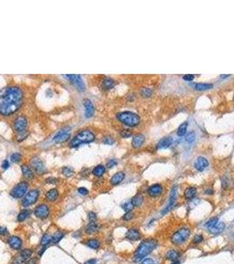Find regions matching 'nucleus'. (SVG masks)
<instances>
[{
	"label": "nucleus",
	"mask_w": 234,
	"mask_h": 264,
	"mask_svg": "<svg viewBox=\"0 0 234 264\" xmlns=\"http://www.w3.org/2000/svg\"><path fill=\"white\" fill-rule=\"evenodd\" d=\"M23 100L22 90L18 86H7L0 91V114L10 116L18 111Z\"/></svg>",
	"instance_id": "f257e3e1"
},
{
	"label": "nucleus",
	"mask_w": 234,
	"mask_h": 264,
	"mask_svg": "<svg viewBox=\"0 0 234 264\" xmlns=\"http://www.w3.org/2000/svg\"><path fill=\"white\" fill-rule=\"evenodd\" d=\"M157 245H158V241L154 239H148L144 240L138 246L137 249L136 250L134 257H133V262H139L140 261H142L145 256H147L150 253H151L156 248Z\"/></svg>",
	"instance_id": "f03ea898"
},
{
	"label": "nucleus",
	"mask_w": 234,
	"mask_h": 264,
	"mask_svg": "<svg viewBox=\"0 0 234 264\" xmlns=\"http://www.w3.org/2000/svg\"><path fill=\"white\" fill-rule=\"evenodd\" d=\"M94 139H95V136L91 130L84 129V130H81L80 132H78V134L71 139L70 145V147H77L82 144L91 143Z\"/></svg>",
	"instance_id": "7ed1b4c3"
},
{
	"label": "nucleus",
	"mask_w": 234,
	"mask_h": 264,
	"mask_svg": "<svg viewBox=\"0 0 234 264\" xmlns=\"http://www.w3.org/2000/svg\"><path fill=\"white\" fill-rule=\"evenodd\" d=\"M117 119L123 124L128 127H136L140 122L139 116L129 111L121 112L117 115Z\"/></svg>",
	"instance_id": "20e7f679"
},
{
	"label": "nucleus",
	"mask_w": 234,
	"mask_h": 264,
	"mask_svg": "<svg viewBox=\"0 0 234 264\" xmlns=\"http://www.w3.org/2000/svg\"><path fill=\"white\" fill-rule=\"evenodd\" d=\"M206 226L209 230V232L212 234H219L222 232H224L225 225L223 222H220L217 217H213L210 219L207 223Z\"/></svg>",
	"instance_id": "39448f33"
},
{
	"label": "nucleus",
	"mask_w": 234,
	"mask_h": 264,
	"mask_svg": "<svg viewBox=\"0 0 234 264\" xmlns=\"http://www.w3.org/2000/svg\"><path fill=\"white\" fill-rule=\"evenodd\" d=\"M190 236V230L188 228H180L176 233H174L172 238L171 241L174 245H180L188 239Z\"/></svg>",
	"instance_id": "423d86ee"
},
{
	"label": "nucleus",
	"mask_w": 234,
	"mask_h": 264,
	"mask_svg": "<svg viewBox=\"0 0 234 264\" xmlns=\"http://www.w3.org/2000/svg\"><path fill=\"white\" fill-rule=\"evenodd\" d=\"M28 189V183L27 181H21L11 190L10 195L13 198L19 199L26 196Z\"/></svg>",
	"instance_id": "0eeeda50"
},
{
	"label": "nucleus",
	"mask_w": 234,
	"mask_h": 264,
	"mask_svg": "<svg viewBox=\"0 0 234 264\" xmlns=\"http://www.w3.org/2000/svg\"><path fill=\"white\" fill-rule=\"evenodd\" d=\"M40 192L38 189H32L30 190L29 192L25 196V197L23 198L22 202H21V204L23 207H28V206L34 204L38 197H39Z\"/></svg>",
	"instance_id": "6e6552de"
},
{
	"label": "nucleus",
	"mask_w": 234,
	"mask_h": 264,
	"mask_svg": "<svg viewBox=\"0 0 234 264\" xmlns=\"http://www.w3.org/2000/svg\"><path fill=\"white\" fill-rule=\"evenodd\" d=\"M33 254V250L30 248L23 249L18 256L15 257L13 260L12 264H25L28 260L31 259V256Z\"/></svg>",
	"instance_id": "1a4fd4ad"
},
{
	"label": "nucleus",
	"mask_w": 234,
	"mask_h": 264,
	"mask_svg": "<svg viewBox=\"0 0 234 264\" xmlns=\"http://www.w3.org/2000/svg\"><path fill=\"white\" fill-rule=\"evenodd\" d=\"M177 196H178V187L174 186L171 189V192H170V198H169V203L166 206V208L161 211L160 215L164 216L165 214H166L174 206L175 204L176 200H177Z\"/></svg>",
	"instance_id": "9d476101"
},
{
	"label": "nucleus",
	"mask_w": 234,
	"mask_h": 264,
	"mask_svg": "<svg viewBox=\"0 0 234 264\" xmlns=\"http://www.w3.org/2000/svg\"><path fill=\"white\" fill-rule=\"evenodd\" d=\"M64 78H66L69 79L74 86L75 87H77L78 91L83 92L85 91V84L83 82V79L81 78L80 75H75V74H70V75H65Z\"/></svg>",
	"instance_id": "9b49d317"
},
{
	"label": "nucleus",
	"mask_w": 234,
	"mask_h": 264,
	"mask_svg": "<svg viewBox=\"0 0 234 264\" xmlns=\"http://www.w3.org/2000/svg\"><path fill=\"white\" fill-rule=\"evenodd\" d=\"M34 215L40 219L47 218L49 215V206L45 204H41L36 206V208L34 209Z\"/></svg>",
	"instance_id": "f8f14e48"
},
{
	"label": "nucleus",
	"mask_w": 234,
	"mask_h": 264,
	"mask_svg": "<svg viewBox=\"0 0 234 264\" xmlns=\"http://www.w3.org/2000/svg\"><path fill=\"white\" fill-rule=\"evenodd\" d=\"M28 126V120L24 116H19L15 120L13 128L18 133H22L26 130Z\"/></svg>",
	"instance_id": "ddd939ff"
},
{
	"label": "nucleus",
	"mask_w": 234,
	"mask_h": 264,
	"mask_svg": "<svg viewBox=\"0 0 234 264\" xmlns=\"http://www.w3.org/2000/svg\"><path fill=\"white\" fill-rule=\"evenodd\" d=\"M70 137V133L69 131L68 128H64L61 130H59L58 132L55 135L54 137V141L56 143H62V142H65L67 141Z\"/></svg>",
	"instance_id": "4468645a"
},
{
	"label": "nucleus",
	"mask_w": 234,
	"mask_h": 264,
	"mask_svg": "<svg viewBox=\"0 0 234 264\" xmlns=\"http://www.w3.org/2000/svg\"><path fill=\"white\" fill-rule=\"evenodd\" d=\"M7 243L11 246V248L14 249V250H20L21 246H22V240L20 237L12 235L10 236L7 240Z\"/></svg>",
	"instance_id": "2eb2a0df"
},
{
	"label": "nucleus",
	"mask_w": 234,
	"mask_h": 264,
	"mask_svg": "<svg viewBox=\"0 0 234 264\" xmlns=\"http://www.w3.org/2000/svg\"><path fill=\"white\" fill-rule=\"evenodd\" d=\"M208 166H209V161L203 157H198L194 163L195 168L199 172H203L205 168L208 167Z\"/></svg>",
	"instance_id": "dca6fc26"
},
{
	"label": "nucleus",
	"mask_w": 234,
	"mask_h": 264,
	"mask_svg": "<svg viewBox=\"0 0 234 264\" xmlns=\"http://www.w3.org/2000/svg\"><path fill=\"white\" fill-rule=\"evenodd\" d=\"M31 165L33 166V168L36 171V173H38V174H42L45 171L44 164L39 158H34L31 161Z\"/></svg>",
	"instance_id": "f3484780"
},
{
	"label": "nucleus",
	"mask_w": 234,
	"mask_h": 264,
	"mask_svg": "<svg viewBox=\"0 0 234 264\" xmlns=\"http://www.w3.org/2000/svg\"><path fill=\"white\" fill-rule=\"evenodd\" d=\"M162 191H163V187L160 184L151 185L148 188V194L151 197H157V196H160L162 194Z\"/></svg>",
	"instance_id": "a211bd4d"
},
{
	"label": "nucleus",
	"mask_w": 234,
	"mask_h": 264,
	"mask_svg": "<svg viewBox=\"0 0 234 264\" xmlns=\"http://www.w3.org/2000/svg\"><path fill=\"white\" fill-rule=\"evenodd\" d=\"M84 107H85V115L86 117H92L94 113V107L92 103V101L88 99L84 100Z\"/></svg>",
	"instance_id": "6ab92c4d"
},
{
	"label": "nucleus",
	"mask_w": 234,
	"mask_h": 264,
	"mask_svg": "<svg viewBox=\"0 0 234 264\" xmlns=\"http://www.w3.org/2000/svg\"><path fill=\"white\" fill-rule=\"evenodd\" d=\"M174 143V139L173 137H166L164 138H162L158 144V149H166L168 147H170Z\"/></svg>",
	"instance_id": "aec40b11"
},
{
	"label": "nucleus",
	"mask_w": 234,
	"mask_h": 264,
	"mask_svg": "<svg viewBox=\"0 0 234 264\" xmlns=\"http://www.w3.org/2000/svg\"><path fill=\"white\" fill-rule=\"evenodd\" d=\"M125 178V174L123 172H118L112 176L111 180H110V182L112 185L115 186V185H118L120 184Z\"/></svg>",
	"instance_id": "412c9836"
},
{
	"label": "nucleus",
	"mask_w": 234,
	"mask_h": 264,
	"mask_svg": "<svg viewBox=\"0 0 234 264\" xmlns=\"http://www.w3.org/2000/svg\"><path fill=\"white\" fill-rule=\"evenodd\" d=\"M126 238L130 240H138L141 238V234L139 231L136 228H131L129 229L126 233Z\"/></svg>",
	"instance_id": "4be33fe9"
},
{
	"label": "nucleus",
	"mask_w": 234,
	"mask_h": 264,
	"mask_svg": "<svg viewBox=\"0 0 234 264\" xmlns=\"http://www.w3.org/2000/svg\"><path fill=\"white\" fill-rule=\"evenodd\" d=\"M99 230V225H98L96 222H90L86 227V233L88 235L93 234V233H96Z\"/></svg>",
	"instance_id": "5701e85b"
},
{
	"label": "nucleus",
	"mask_w": 234,
	"mask_h": 264,
	"mask_svg": "<svg viewBox=\"0 0 234 264\" xmlns=\"http://www.w3.org/2000/svg\"><path fill=\"white\" fill-rule=\"evenodd\" d=\"M192 87L197 90V91H204V90H209L213 88V85L212 84H209V83H195V84H191L190 85Z\"/></svg>",
	"instance_id": "b1692460"
},
{
	"label": "nucleus",
	"mask_w": 234,
	"mask_h": 264,
	"mask_svg": "<svg viewBox=\"0 0 234 264\" xmlns=\"http://www.w3.org/2000/svg\"><path fill=\"white\" fill-rule=\"evenodd\" d=\"M21 170H22V174L23 176L28 179V180H32L34 178V172L33 170L30 168L29 166L28 165H22L21 166Z\"/></svg>",
	"instance_id": "393cba45"
},
{
	"label": "nucleus",
	"mask_w": 234,
	"mask_h": 264,
	"mask_svg": "<svg viewBox=\"0 0 234 264\" xmlns=\"http://www.w3.org/2000/svg\"><path fill=\"white\" fill-rule=\"evenodd\" d=\"M58 197V191L56 188H51L46 193V199L49 202H55Z\"/></svg>",
	"instance_id": "a878e982"
},
{
	"label": "nucleus",
	"mask_w": 234,
	"mask_h": 264,
	"mask_svg": "<svg viewBox=\"0 0 234 264\" xmlns=\"http://www.w3.org/2000/svg\"><path fill=\"white\" fill-rule=\"evenodd\" d=\"M144 142H145V137L143 135H141V134L136 135L132 139V146L135 147V148H138V147L142 146Z\"/></svg>",
	"instance_id": "bb28decb"
},
{
	"label": "nucleus",
	"mask_w": 234,
	"mask_h": 264,
	"mask_svg": "<svg viewBox=\"0 0 234 264\" xmlns=\"http://www.w3.org/2000/svg\"><path fill=\"white\" fill-rule=\"evenodd\" d=\"M196 188L195 187H187L184 192V196H185L186 199L187 200H190V199H193L194 197L196 195Z\"/></svg>",
	"instance_id": "cd10ccee"
},
{
	"label": "nucleus",
	"mask_w": 234,
	"mask_h": 264,
	"mask_svg": "<svg viewBox=\"0 0 234 264\" xmlns=\"http://www.w3.org/2000/svg\"><path fill=\"white\" fill-rule=\"evenodd\" d=\"M106 172V167L103 165H99L96 166L93 169V174L96 177H100L102 176Z\"/></svg>",
	"instance_id": "c85d7f7f"
},
{
	"label": "nucleus",
	"mask_w": 234,
	"mask_h": 264,
	"mask_svg": "<svg viewBox=\"0 0 234 264\" xmlns=\"http://www.w3.org/2000/svg\"><path fill=\"white\" fill-rule=\"evenodd\" d=\"M179 256H180V254H179L176 250H174V249H171V250H169L166 254V259L169 260V261H172V262H175V261H177V259L179 258Z\"/></svg>",
	"instance_id": "c756f323"
},
{
	"label": "nucleus",
	"mask_w": 234,
	"mask_h": 264,
	"mask_svg": "<svg viewBox=\"0 0 234 264\" xmlns=\"http://www.w3.org/2000/svg\"><path fill=\"white\" fill-rule=\"evenodd\" d=\"M86 244L90 248H93V249L97 250V249L99 248L100 242L98 240H96V239H89V240H87L86 241Z\"/></svg>",
	"instance_id": "7c9ffc66"
},
{
	"label": "nucleus",
	"mask_w": 234,
	"mask_h": 264,
	"mask_svg": "<svg viewBox=\"0 0 234 264\" xmlns=\"http://www.w3.org/2000/svg\"><path fill=\"white\" fill-rule=\"evenodd\" d=\"M115 80H113L112 78H104L103 81H102V86L105 89H111V88L115 86Z\"/></svg>",
	"instance_id": "2f4dec72"
},
{
	"label": "nucleus",
	"mask_w": 234,
	"mask_h": 264,
	"mask_svg": "<svg viewBox=\"0 0 234 264\" xmlns=\"http://www.w3.org/2000/svg\"><path fill=\"white\" fill-rule=\"evenodd\" d=\"M143 201H144V197L141 196V195H137V196H135L132 199H131V204H133V206L134 207H139V206L141 205L142 204H143Z\"/></svg>",
	"instance_id": "473e14b6"
},
{
	"label": "nucleus",
	"mask_w": 234,
	"mask_h": 264,
	"mask_svg": "<svg viewBox=\"0 0 234 264\" xmlns=\"http://www.w3.org/2000/svg\"><path fill=\"white\" fill-rule=\"evenodd\" d=\"M187 125H188L187 122H185L181 123V124L179 126L178 130H177V135H178L179 137H183V136H185L186 132H187Z\"/></svg>",
	"instance_id": "72a5a7b5"
},
{
	"label": "nucleus",
	"mask_w": 234,
	"mask_h": 264,
	"mask_svg": "<svg viewBox=\"0 0 234 264\" xmlns=\"http://www.w3.org/2000/svg\"><path fill=\"white\" fill-rule=\"evenodd\" d=\"M50 243H52V236L49 233L43 235L41 238V245L42 246H47Z\"/></svg>",
	"instance_id": "f704fd0d"
},
{
	"label": "nucleus",
	"mask_w": 234,
	"mask_h": 264,
	"mask_svg": "<svg viewBox=\"0 0 234 264\" xmlns=\"http://www.w3.org/2000/svg\"><path fill=\"white\" fill-rule=\"evenodd\" d=\"M28 215H29V211L28 210H26V209L21 210L20 211V213H19V215H18V217H17L18 222H23V221H25L27 219V217H28Z\"/></svg>",
	"instance_id": "c9c22d12"
},
{
	"label": "nucleus",
	"mask_w": 234,
	"mask_h": 264,
	"mask_svg": "<svg viewBox=\"0 0 234 264\" xmlns=\"http://www.w3.org/2000/svg\"><path fill=\"white\" fill-rule=\"evenodd\" d=\"M63 233H62L61 231H57V232H56L55 233H54V235L52 236V243H54V244H57V243H58L59 241L63 238Z\"/></svg>",
	"instance_id": "e433bc0d"
},
{
	"label": "nucleus",
	"mask_w": 234,
	"mask_h": 264,
	"mask_svg": "<svg viewBox=\"0 0 234 264\" xmlns=\"http://www.w3.org/2000/svg\"><path fill=\"white\" fill-rule=\"evenodd\" d=\"M140 94H141L143 97L148 98V97L151 96V94H152V90H151V88H148V87L142 88V89L140 90Z\"/></svg>",
	"instance_id": "4c0bfd02"
},
{
	"label": "nucleus",
	"mask_w": 234,
	"mask_h": 264,
	"mask_svg": "<svg viewBox=\"0 0 234 264\" xmlns=\"http://www.w3.org/2000/svg\"><path fill=\"white\" fill-rule=\"evenodd\" d=\"M62 173H63V175H65L66 177H70V176H71L72 174H73V170L70 168V167H69V166H64V167H63V169H62Z\"/></svg>",
	"instance_id": "58836bf2"
},
{
	"label": "nucleus",
	"mask_w": 234,
	"mask_h": 264,
	"mask_svg": "<svg viewBox=\"0 0 234 264\" xmlns=\"http://www.w3.org/2000/svg\"><path fill=\"white\" fill-rule=\"evenodd\" d=\"M122 208L126 212H128V211H131V210H133L134 206H133V204H131V202H126V203H124V204L122 205Z\"/></svg>",
	"instance_id": "ea45409f"
},
{
	"label": "nucleus",
	"mask_w": 234,
	"mask_h": 264,
	"mask_svg": "<svg viewBox=\"0 0 234 264\" xmlns=\"http://www.w3.org/2000/svg\"><path fill=\"white\" fill-rule=\"evenodd\" d=\"M20 153H18V152H15V153H13V154H11L10 157L11 160L13 162V163H17V162H19L20 159Z\"/></svg>",
	"instance_id": "a19ab883"
},
{
	"label": "nucleus",
	"mask_w": 234,
	"mask_h": 264,
	"mask_svg": "<svg viewBox=\"0 0 234 264\" xmlns=\"http://www.w3.org/2000/svg\"><path fill=\"white\" fill-rule=\"evenodd\" d=\"M131 135H132V132L129 129H122L121 131V136H122V137H123V138H127V137H131Z\"/></svg>",
	"instance_id": "79ce46f5"
},
{
	"label": "nucleus",
	"mask_w": 234,
	"mask_h": 264,
	"mask_svg": "<svg viewBox=\"0 0 234 264\" xmlns=\"http://www.w3.org/2000/svg\"><path fill=\"white\" fill-rule=\"evenodd\" d=\"M195 134L194 132H190L187 135V137H186V140L188 142V143H193L195 141Z\"/></svg>",
	"instance_id": "37998d69"
},
{
	"label": "nucleus",
	"mask_w": 234,
	"mask_h": 264,
	"mask_svg": "<svg viewBox=\"0 0 234 264\" xmlns=\"http://www.w3.org/2000/svg\"><path fill=\"white\" fill-rule=\"evenodd\" d=\"M88 217H89L90 222H96V220H97V215H96V213L93 212V211L89 212Z\"/></svg>",
	"instance_id": "c03bdc74"
},
{
	"label": "nucleus",
	"mask_w": 234,
	"mask_h": 264,
	"mask_svg": "<svg viewBox=\"0 0 234 264\" xmlns=\"http://www.w3.org/2000/svg\"><path fill=\"white\" fill-rule=\"evenodd\" d=\"M203 240V237L202 236V235H195V237H194V240H193V242H194V244H199V243H201L202 241Z\"/></svg>",
	"instance_id": "a18cd8bd"
},
{
	"label": "nucleus",
	"mask_w": 234,
	"mask_h": 264,
	"mask_svg": "<svg viewBox=\"0 0 234 264\" xmlns=\"http://www.w3.org/2000/svg\"><path fill=\"white\" fill-rule=\"evenodd\" d=\"M114 142H115V140H114L111 137H105L104 138H103V143L106 144V145H111L114 144Z\"/></svg>",
	"instance_id": "49530a36"
},
{
	"label": "nucleus",
	"mask_w": 234,
	"mask_h": 264,
	"mask_svg": "<svg viewBox=\"0 0 234 264\" xmlns=\"http://www.w3.org/2000/svg\"><path fill=\"white\" fill-rule=\"evenodd\" d=\"M116 165H117V160L116 159H115V158H111V159H109L107 163V166L108 168H111V167L116 166Z\"/></svg>",
	"instance_id": "de8ad7c7"
},
{
	"label": "nucleus",
	"mask_w": 234,
	"mask_h": 264,
	"mask_svg": "<svg viewBox=\"0 0 234 264\" xmlns=\"http://www.w3.org/2000/svg\"><path fill=\"white\" fill-rule=\"evenodd\" d=\"M78 193H79L80 195H82V196H86V195H88V193H89L87 188H86V187H78Z\"/></svg>",
	"instance_id": "09e8293b"
},
{
	"label": "nucleus",
	"mask_w": 234,
	"mask_h": 264,
	"mask_svg": "<svg viewBox=\"0 0 234 264\" xmlns=\"http://www.w3.org/2000/svg\"><path fill=\"white\" fill-rule=\"evenodd\" d=\"M132 217H133V214H132V212H131V211H128V212H126V213L123 215V217H122V219H123V220H125V221H128V220L132 219Z\"/></svg>",
	"instance_id": "8fccbe9b"
},
{
	"label": "nucleus",
	"mask_w": 234,
	"mask_h": 264,
	"mask_svg": "<svg viewBox=\"0 0 234 264\" xmlns=\"http://www.w3.org/2000/svg\"><path fill=\"white\" fill-rule=\"evenodd\" d=\"M182 78H183L185 81H188V82H190V81H193V80H194L195 76H194L193 74H187V75H184V76L182 77Z\"/></svg>",
	"instance_id": "3c124183"
},
{
	"label": "nucleus",
	"mask_w": 234,
	"mask_h": 264,
	"mask_svg": "<svg viewBox=\"0 0 234 264\" xmlns=\"http://www.w3.org/2000/svg\"><path fill=\"white\" fill-rule=\"evenodd\" d=\"M8 234V230L5 227L0 226V236H6Z\"/></svg>",
	"instance_id": "603ef678"
},
{
	"label": "nucleus",
	"mask_w": 234,
	"mask_h": 264,
	"mask_svg": "<svg viewBox=\"0 0 234 264\" xmlns=\"http://www.w3.org/2000/svg\"><path fill=\"white\" fill-rule=\"evenodd\" d=\"M141 264H154V262H153L152 259L147 258V259H145V260H144V261L142 262V263Z\"/></svg>",
	"instance_id": "864d4df0"
},
{
	"label": "nucleus",
	"mask_w": 234,
	"mask_h": 264,
	"mask_svg": "<svg viewBox=\"0 0 234 264\" xmlns=\"http://www.w3.org/2000/svg\"><path fill=\"white\" fill-rule=\"evenodd\" d=\"M9 167V162L8 160H4L3 163H2V168L3 169H7Z\"/></svg>",
	"instance_id": "5fc2aeb1"
},
{
	"label": "nucleus",
	"mask_w": 234,
	"mask_h": 264,
	"mask_svg": "<svg viewBox=\"0 0 234 264\" xmlns=\"http://www.w3.org/2000/svg\"><path fill=\"white\" fill-rule=\"evenodd\" d=\"M97 262V260L96 259H91V260H88L84 264H96Z\"/></svg>",
	"instance_id": "6e6d98bb"
},
{
	"label": "nucleus",
	"mask_w": 234,
	"mask_h": 264,
	"mask_svg": "<svg viewBox=\"0 0 234 264\" xmlns=\"http://www.w3.org/2000/svg\"><path fill=\"white\" fill-rule=\"evenodd\" d=\"M35 263H36V260L34 259V258H31V259L28 260V261L25 264H35Z\"/></svg>",
	"instance_id": "4d7b16f0"
},
{
	"label": "nucleus",
	"mask_w": 234,
	"mask_h": 264,
	"mask_svg": "<svg viewBox=\"0 0 234 264\" xmlns=\"http://www.w3.org/2000/svg\"><path fill=\"white\" fill-rule=\"evenodd\" d=\"M46 248H47V246H43V247H42V249H40V251L38 252L39 256H41V255L43 254V253H44V252H45V250H46Z\"/></svg>",
	"instance_id": "13d9d810"
},
{
	"label": "nucleus",
	"mask_w": 234,
	"mask_h": 264,
	"mask_svg": "<svg viewBox=\"0 0 234 264\" xmlns=\"http://www.w3.org/2000/svg\"><path fill=\"white\" fill-rule=\"evenodd\" d=\"M227 77H230V75H221V76H220V78H227Z\"/></svg>",
	"instance_id": "bf43d9fd"
},
{
	"label": "nucleus",
	"mask_w": 234,
	"mask_h": 264,
	"mask_svg": "<svg viewBox=\"0 0 234 264\" xmlns=\"http://www.w3.org/2000/svg\"><path fill=\"white\" fill-rule=\"evenodd\" d=\"M172 264H180V262L179 261H175V262H174Z\"/></svg>",
	"instance_id": "052dcab7"
},
{
	"label": "nucleus",
	"mask_w": 234,
	"mask_h": 264,
	"mask_svg": "<svg viewBox=\"0 0 234 264\" xmlns=\"http://www.w3.org/2000/svg\"><path fill=\"white\" fill-rule=\"evenodd\" d=\"M232 238H233V239H234V233H233V234H232Z\"/></svg>",
	"instance_id": "680f3d73"
},
{
	"label": "nucleus",
	"mask_w": 234,
	"mask_h": 264,
	"mask_svg": "<svg viewBox=\"0 0 234 264\" xmlns=\"http://www.w3.org/2000/svg\"><path fill=\"white\" fill-rule=\"evenodd\" d=\"M233 100H234V97H233Z\"/></svg>",
	"instance_id": "e2e57ef3"
},
{
	"label": "nucleus",
	"mask_w": 234,
	"mask_h": 264,
	"mask_svg": "<svg viewBox=\"0 0 234 264\" xmlns=\"http://www.w3.org/2000/svg\"><path fill=\"white\" fill-rule=\"evenodd\" d=\"M154 264H155V263H154Z\"/></svg>",
	"instance_id": "0e129e2a"
}]
</instances>
